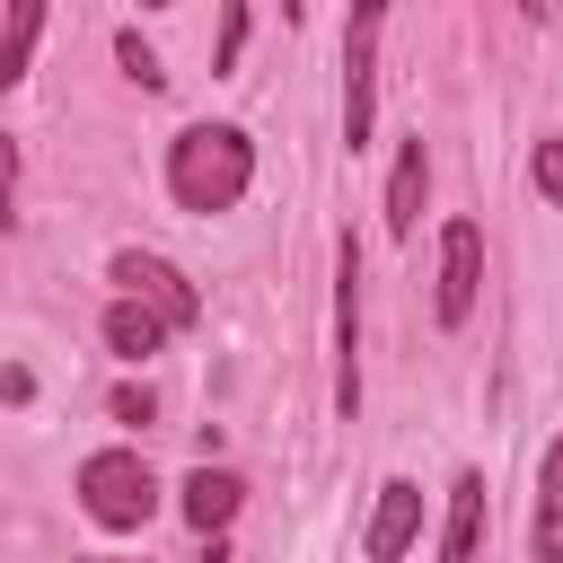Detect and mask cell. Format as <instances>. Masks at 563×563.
<instances>
[{
	"instance_id": "obj_7",
	"label": "cell",
	"mask_w": 563,
	"mask_h": 563,
	"mask_svg": "<svg viewBox=\"0 0 563 563\" xmlns=\"http://www.w3.org/2000/svg\"><path fill=\"white\" fill-rule=\"evenodd\" d=\"M413 528H422V493L413 484H378V510H369V563H396L405 545H413Z\"/></svg>"
},
{
	"instance_id": "obj_21",
	"label": "cell",
	"mask_w": 563,
	"mask_h": 563,
	"mask_svg": "<svg viewBox=\"0 0 563 563\" xmlns=\"http://www.w3.org/2000/svg\"><path fill=\"white\" fill-rule=\"evenodd\" d=\"M528 9H545V0H528Z\"/></svg>"
},
{
	"instance_id": "obj_4",
	"label": "cell",
	"mask_w": 563,
	"mask_h": 563,
	"mask_svg": "<svg viewBox=\"0 0 563 563\" xmlns=\"http://www.w3.org/2000/svg\"><path fill=\"white\" fill-rule=\"evenodd\" d=\"M378 26H387V0H352V26H343V141H352V150L369 141V79H378Z\"/></svg>"
},
{
	"instance_id": "obj_19",
	"label": "cell",
	"mask_w": 563,
	"mask_h": 563,
	"mask_svg": "<svg viewBox=\"0 0 563 563\" xmlns=\"http://www.w3.org/2000/svg\"><path fill=\"white\" fill-rule=\"evenodd\" d=\"M26 396H35V378H26L18 361H9V369H0V405H26Z\"/></svg>"
},
{
	"instance_id": "obj_11",
	"label": "cell",
	"mask_w": 563,
	"mask_h": 563,
	"mask_svg": "<svg viewBox=\"0 0 563 563\" xmlns=\"http://www.w3.org/2000/svg\"><path fill=\"white\" fill-rule=\"evenodd\" d=\"M238 501H246V484H238V475H220V466H194V475H185V519H194L202 537H211V528H229V519H238Z\"/></svg>"
},
{
	"instance_id": "obj_2",
	"label": "cell",
	"mask_w": 563,
	"mask_h": 563,
	"mask_svg": "<svg viewBox=\"0 0 563 563\" xmlns=\"http://www.w3.org/2000/svg\"><path fill=\"white\" fill-rule=\"evenodd\" d=\"M79 510H88L97 528H141V519L158 510L150 457H141V449H97V457H79Z\"/></svg>"
},
{
	"instance_id": "obj_3",
	"label": "cell",
	"mask_w": 563,
	"mask_h": 563,
	"mask_svg": "<svg viewBox=\"0 0 563 563\" xmlns=\"http://www.w3.org/2000/svg\"><path fill=\"white\" fill-rule=\"evenodd\" d=\"M334 413H361V246L334 238Z\"/></svg>"
},
{
	"instance_id": "obj_9",
	"label": "cell",
	"mask_w": 563,
	"mask_h": 563,
	"mask_svg": "<svg viewBox=\"0 0 563 563\" xmlns=\"http://www.w3.org/2000/svg\"><path fill=\"white\" fill-rule=\"evenodd\" d=\"M475 545H484V475L466 466V475L449 484V537H440V563H475Z\"/></svg>"
},
{
	"instance_id": "obj_10",
	"label": "cell",
	"mask_w": 563,
	"mask_h": 563,
	"mask_svg": "<svg viewBox=\"0 0 563 563\" xmlns=\"http://www.w3.org/2000/svg\"><path fill=\"white\" fill-rule=\"evenodd\" d=\"M528 545H537V563H563V440H554L545 466H537V519H528Z\"/></svg>"
},
{
	"instance_id": "obj_22",
	"label": "cell",
	"mask_w": 563,
	"mask_h": 563,
	"mask_svg": "<svg viewBox=\"0 0 563 563\" xmlns=\"http://www.w3.org/2000/svg\"><path fill=\"white\" fill-rule=\"evenodd\" d=\"M554 26H563V9H554Z\"/></svg>"
},
{
	"instance_id": "obj_5",
	"label": "cell",
	"mask_w": 563,
	"mask_h": 563,
	"mask_svg": "<svg viewBox=\"0 0 563 563\" xmlns=\"http://www.w3.org/2000/svg\"><path fill=\"white\" fill-rule=\"evenodd\" d=\"M114 282H123V299H141V308H158L167 325H194L202 317V290L167 264V255H141V246H123L114 255Z\"/></svg>"
},
{
	"instance_id": "obj_17",
	"label": "cell",
	"mask_w": 563,
	"mask_h": 563,
	"mask_svg": "<svg viewBox=\"0 0 563 563\" xmlns=\"http://www.w3.org/2000/svg\"><path fill=\"white\" fill-rule=\"evenodd\" d=\"M238 44H246V9H238V0H229V18H220V70H229V62H238Z\"/></svg>"
},
{
	"instance_id": "obj_12",
	"label": "cell",
	"mask_w": 563,
	"mask_h": 563,
	"mask_svg": "<svg viewBox=\"0 0 563 563\" xmlns=\"http://www.w3.org/2000/svg\"><path fill=\"white\" fill-rule=\"evenodd\" d=\"M35 35H44V0H9V9H0V97L26 79V62H35Z\"/></svg>"
},
{
	"instance_id": "obj_1",
	"label": "cell",
	"mask_w": 563,
	"mask_h": 563,
	"mask_svg": "<svg viewBox=\"0 0 563 563\" xmlns=\"http://www.w3.org/2000/svg\"><path fill=\"white\" fill-rule=\"evenodd\" d=\"M255 185V141L238 123H185L167 141V194L185 211H238Z\"/></svg>"
},
{
	"instance_id": "obj_6",
	"label": "cell",
	"mask_w": 563,
	"mask_h": 563,
	"mask_svg": "<svg viewBox=\"0 0 563 563\" xmlns=\"http://www.w3.org/2000/svg\"><path fill=\"white\" fill-rule=\"evenodd\" d=\"M475 290H484V229H475V220H449V238H440V282H431V317L457 325V317L475 308Z\"/></svg>"
},
{
	"instance_id": "obj_18",
	"label": "cell",
	"mask_w": 563,
	"mask_h": 563,
	"mask_svg": "<svg viewBox=\"0 0 563 563\" xmlns=\"http://www.w3.org/2000/svg\"><path fill=\"white\" fill-rule=\"evenodd\" d=\"M158 405H150V387H114V422H150Z\"/></svg>"
},
{
	"instance_id": "obj_13",
	"label": "cell",
	"mask_w": 563,
	"mask_h": 563,
	"mask_svg": "<svg viewBox=\"0 0 563 563\" xmlns=\"http://www.w3.org/2000/svg\"><path fill=\"white\" fill-rule=\"evenodd\" d=\"M167 334H176V325H167L158 308H141V299H114V308H106V343H114L123 361H150Z\"/></svg>"
},
{
	"instance_id": "obj_14",
	"label": "cell",
	"mask_w": 563,
	"mask_h": 563,
	"mask_svg": "<svg viewBox=\"0 0 563 563\" xmlns=\"http://www.w3.org/2000/svg\"><path fill=\"white\" fill-rule=\"evenodd\" d=\"M114 62H123V79H132L141 97H158V88H167V70H158V53H150L141 35H114Z\"/></svg>"
},
{
	"instance_id": "obj_8",
	"label": "cell",
	"mask_w": 563,
	"mask_h": 563,
	"mask_svg": "<svg viewBox=\"0 0 563 563\" xmlns=\"http://www.w3.org/2000/svg\"><path fill=\"white\" fill-rule=\"evenodd\" d=\"M422 194H431V158H422V132H413V141L396 150V167H387V238H413Z\"/></svg>"
},
{
	"instance_id": "obj_15",
	"label": "cell",
	"mask_w": 563,
	"mask_h": 563,
	"mask_svg": "<svg viewBox=\"0 0 563 563\" xmlns=\"http://www.w3.org/2000/svg\"><path fill=\"white\" fill-rule=\"evenodd\" d=\"M528 176H537V194H545V202H563V132H554V141H537Z\"/></svg>"
},
{
	"instance_id": "obj_20",
	"label": "cell",
	"mask_w": 563,
	"mask_h": 563,
	"mask_svg": "<svg viewBox=\"0 0 563 563\" xmlns=\"http://www.w3.org/2000/svg\"><path fill=\"white\" fill-rule=\"evenodd\" d=\"M88 563H114V554H88Z\"/></svg>"
},
{
	"instance_id": "obj_16",
	"label": "cell",
	"mask_w": 563,
	"mask_h": 563,
	"mask_svg": "<svg viewBox=\"0 0 563 563\" xmlns=\"http://www.w3.org/2000/svg\"><path fill=\"white\" fill-rule=\"evenodd\" d=\"M18 220V141L0 132V229Z\"/></svg>"
},
{
	"instance_id": "obj_23",
	"label": "cell",
	"mask_w": 563,
	"mask_h": 563,
	"mask_svg": "<svg viewBox=\"0 0 563 563\" xmlns=\"http://www.w3.org/2000/svg\"><path fill=\"white\" fill-rule=\"evenodd\" d=\"M282 9H299V0H282Z\"/></svg>"
}]
</instances>
